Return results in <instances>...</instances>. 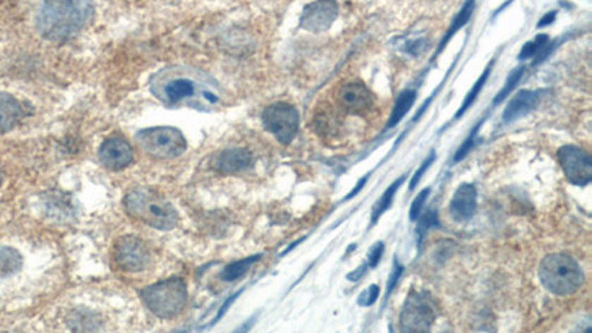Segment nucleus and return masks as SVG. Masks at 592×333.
Here are the masks:
<instances>
[{
    "instance_id": "nucleus-1",
    "label": "nucleus",
    "mask_w": 592,
    "mask_h": 333,
    "mask_svg": "<svg viewBox=\"0 0 592 333\" xmlns=\"http://www.w3.org/2000/svg\"><path fill=\"white\" fill-rule=\"evenodd\" d=\"M150 90L171 109L188 107L199 111L218 110L224 92L209 74L188 66H171L159 70L150 79Z\"/></svg>"
},
{
    "instance_id": "nucleus-2",
    "label": "nucleus",
    "mask_w": 592,
    "mask_h": 333,
    "mask_svg": "<svg viewBox=\"0 0 592 333\" xmlns=\"http://www.w3.org/2000/svg\"><path fill=\"white\" fill-rule=\"evenodd\" d=\"M90 15V0H44L37 24L47 39L66 40L80 32Z\"/></svg>"
},
{
    "instance_id": "nucleus-3",
    "label": "nucleus",
    "mask_w": 592,
    "mask_h": 333,
    "mask_svg": "<svg viewBox=\"0 0 592 333\" xmlns=\"http://www.w3.org/2000/svg\"><path fill=\"white\" fill-rule=\"evenodd\" d=\"M125 207L131 217L157 230H172L179 219L176 209L148 188L131 190L125 198Z\"/></svg>"
},
{
    "instance_id": "nucleus-4",
    "label": "nucleus",
    "mask_w": 592,
    "mask_h": 333,
    "mask_svg": "<svg viewBox=\"0 0 592 333\" xmlns=\"http://www.w3.org/2000/svg\"><path fill=\"white\" fill-rule=\"evenodd\" d=\"M539 279L545 289L557 296H569L578 292L585 280L578 261L564 253L545 256L539 265Z\"/></svg>"
},
{
    "instance_id": "nucleus-5",
    "label": "nucleus",
    "mask_w": 592,
    "mask_h": 333,
    "mask_svg": "<svg viewBox=\"0 0 592 333\" xmlns=\"http://www.w3.org/2000/svg\"><path fill=\"white\" fill-rule=\"evenodd\" d=\"M147 308L162 319H172L182 313L187 304V286L181 279H169L141 292Z\"/></svg>"
},
{
    "instance_id": "nucleus-6",
    "label": "nucleus",
    "mask_w": 592,
    "mask_h": 333,
    "mask_svg": "<svg viewBox=\"0 0 592 333\" xmlns=\"http://www.w3.org/2000/svg\"><path fill=\"white\" fill-rule=\"evenodd\" d=\"M136 141L148 155L159 159H172L187 150L186 136L169 126L143 129L136 133Z\"/></svg>"
},
{
    "instance_id": "nucleus-7",
    "label": "nucleus",
    "mask_w": 592,
    "mask_h": 333,
    "mask_svg": "<svg viewBox=\"0 0 592 333\" xmlns=\"http://www.w3.org/2000/svg\"><path fill=\"white\" fill-rule=\"evenodd\" d=\"M438 308L433 296L427 292L413 291L409 293L401 314L400 329L403 332H428L434 325Z\"/></svg>"
},
{
    "instance_id": "nucleus-8",
    "label": "nucleus",
    "mask_w": 592,
    "mask_h": 333,
    "mask_svg": "<svg viewBox=\"0 0 592 333\" xmlns=\"http://www.w3.org/2000/svg\"><path fill=\"white\" fill-rule=\"evenodd\" d=\"M262 123L282 144H289L298 133L299 114L295 107L286 102H277L262 113Z\"/></svg>"
},
{
    "instance_id": "nucleus-9",
    "label": "nucleus",
    "mask_w": 592,
    "mask_h": 333,
    "mask_svg": "<svg viewBox=\"0 0 592 333\" xmlns=\"http://www.w3.org/2000/svg\"><path fill=\"white\" fill-rule=\"evenodd\" d=\"M558 162L566 178L574 186L585 187L592 179V160L585 150L564 145L558 150Z\"/></svg>"
},
{
    "instance_id": "nucleus-10",
    "label": "nucleus",
    "mask_w": 592,
    "mask_h": 333,
    "mask_svg": "<svg viewBox=\"0 0 592 333\" xmlns=\"http://www.w3.org/2000/svg\"><path fill=\"white\" fill-rule=\"evenodd\" d=\"M114 260L125 271H143L150 264V250L143 240L133 236L120 237L114 245Z\"/></svg>"
},
{
    "instance_id": "nucleus-11",
    "label": "nucleus",
    "mask_w": 592,
    "mask_h": 333,
    "mask_svg": "<svg viewBox=\"0 0 592 333\" xmlns=\"http://www.w3.org/2000/svg\"><path fill=\"white\" fill-rule=\"evenodd\" d=\"M338 4L335 0H315L306 6L301 17V27L311 33H323L338 18Z\"/></svg>"
},
{
    "instance_id": "nucleus-12",
    "label": "nucleus",
    "mask_w": 592,
    "mask_h": 333,
    "mask_svg": "<svg viewBox=\"0 0 592 333\" xmlns=\"http://www.w3.org/2000/svg\"><path fill=\"white\" fill-rule=\"evenodd\" d=\"M338 104L345 113L364 114L373 107V97L368 86L360 80L344 83L338 94Z\"/></svg>"
},
{
    "instance_id": "nucleus-13",
    "label": "nucleus",
    "mask_w": 592,
    "mask_h": 333,
    "mask_svg": "<svg viewBox=\"0 0 592 333\" xmlns=\"http://www.w3.org/2000/svg\"><path fill=\"white\" fill-rule=\"evenodd\" d=\"M99 159L105 168L120 171L131 164L133 150L129 143L121 138H110L99 148Z\"/></svg>"
},
{
    "instance_id": "nucleus-14",
    "label": "nucleus",
    "mask_w": 592,
    "mask_h": 333,
    "mask_svg": "<svg viewBox=\"0 0 592 333\" xmlns=\"http://www.w3.org/2000/svg\"><path fill=\"white\" fill-rule=\"evenodd\" d=\"M477 209V190L473 184H462L450 202L452 217L462 222L471 219Z\"/></svg>"
},
{
    "instance_id": "nucleus-15",
    "label": "nucleus",
    "mask_w": 592,
    "mask_h": 333,
    "mask_svg": "<svg viewBox=\"0 0 592 333\" xmlns=\"http://www.w3.org/2000/svg\"><path fill=\"white\" fill-rule=\"evenodd\" d=\"M252 163H253V157L248 150L233 148V150L222 151V153L215 156L214 162H212V166H214V169L222 174H234L243 169H248Z\"/></svg>"
},
{
    "instance_id": "nucleus-16",
    "label": "nucleus",
    "mask_w": 592,
    "mask_h": 333,
    "mask_svg": "<svg viewBox=\"0 0 592 333\" xmlns=\"http://www.w3.org/2000/svg\"><path fill=\"white\" fill-rule=\"evenodd\" d=\"M538 104H539L538 92H532V90H521V92H519L509 101L508 107L504 111V120L505 122H514V120H517L532 111Z\"/></svg>"
},
{
    "instance_id": "nucleus-17",
    "label": "nucleus",
    "mask_w": 592,
    "mask_h": 333,
    "mask_svg": "<svg viewBox=\"0 0 592 333\" xmlns=\"http://www.w3.org/2000/svg\"><path fill=\"white\" fill-rule=\"evenodd\" d=\"M23 116V105L17 98L8 94H0V133L17 126Z\"/></svg>"
},
{
    "instance_id": "nucleus-18",
    "label": "nucleus",
    "mask_w": 592,
    "mask_h": 333,
    "mask_svg": "<svg viewBox=\"0 0 592 333\" xmlns=\"http://www.w3.org/2000/svg\"><path fill=\"white\" fill-rule=\"evenodd\" d=\"M415 99H416V92H415V90H406V92H403L399 97L396 105H394V110H392V114L389 117V122H388L387 128H394V126H396L400 122V120L407 114V111L411 110V107L413 105Z\"/></svg>"
},
{
    "instance_id": "nucleus-19",
    "label": "nucleus",
    "mask_w": 592,
    "mask_h": 333,
    "mask_svg": "<svg viewBox=\"0 0 592 333\" xmlns=\"http://www.w3.org/2000/svg\"><path fill=\"white\" fill-rule=\"evenodd\" d=\"M474 8H476V0H468V2L464 5V8L461 9V12L457 15V18L453 20L450 28L447 30V33H446L442 44H440V51L445 48V44L453 37V35L457 33L459 28H462L469 21V18H471V15L474 12Z\"/></svg>"
},
{
    "instance_id": "nucleus-20",
    "label": "nucleus",
    "mask_w": 592,
    "mask_h": 333,
    "mask_svg": "<svg viewBox=\"0 0 592 333\" xmlns=\"http://www.w3.org/2000/svg\"><path fill=\"white\" fill-rule=\"evenodd\" d=\"M403 181H404V176H400V178L396 181V183H392V184L387 188V191L382 194V198L377 200V203L375 205L373 212H372V224H376V221H377L379 218H381V215L384 214V212L389 209V206H391V203H392V200H394V195H396V193H397L399 187L403 184Z\"/></svg>"
},
{
    "instance_id": "nucleus-21",
    "label": "nucleus",
    "mask_w": 592,
    "mask_h": 333,
    "mask_svg": "<svg viewBox=\"0 0 592 333\" xmlns=\"http://www.w3.org/2000/svg\"><path fill=\"white\" fill-rule=\"evenodd\" d=\"M260 258H261V255H255V256H250V258L240 260L234 264H230L229 267L224 270L221 279L225 280V281H234V280L243 277L248 272V270Z\"/></svg>"
},
{
    "instance_id": "nucleus-22",
    "label": "nucleus",
    "mask_w": 592,
    "mask_h": 333,
    "mask_svg": "<svg viewBox=\"0 0 592 333\" xmlns=\"http://www.w3.org/2000/svg\"><path fill=\"white\" fill-rule=\"evenodd\" d=\"M21 267V256L11 248L0 249V276L12 274Z\"/></svg>"
},
{
    "instance_id": "nucleus-23",
    "label": "nucleus",
    "mask_w": 592,
    "mask_h": 333,
    "mask_svg": "<svg viewBox=\"0 0 592 333\" xmlns=\"http://www.w3.org/2000/svg\"><path fill=\"white\" fill-rule=\"evenodd\" d=\"M490 70H492V64L485 68V71L480 75V79L474 83V86H473V89L469 90V94H468V97L465 98V101H464V104H462V107L459 109V111L457 113V119L458 117H461L469 107H471V105L474 104V101L477 99V97H478V94L481 92V89H483V86H484V83L488 82V79H489V75H490Z\"/></svg>"
},
{
    "instance_id": "nucleus-24",
    "label": "nucleus",
    "mask_w": 592,
    "mask_h": 333,
    "mask_svg": "<svg viewBox=\"0 0 592 333\" xmlns=\"http://www.w3.org/2000/svg\"><path fill=\"white\" fill-rule=\"evenodd\" d=\"M523 74H524V67H521V68H517V70H514V73H511V75L508 78V80H507V83H505V86H504V89L500 90V92L497 94V97L493 99V104H500L502 102L511 92H512V89L519 85V82L521 80V78H523Z\"/></svg>"
},
{
    "instance_id": "nucleus-25",
    "label": "nucleus",
    "mask_w": 592,
    "mask_h": 333,
    "mask_svg": "<svg viewBox=\"0 0 592 333\" xmlns=\"http://www.w3.org/2000/svg\"><path fill=\"white\" fill-rule=\"evenodd\" d=\"M546 44H548V36L546 35H539L533 42H527L524 47L521 48V52L519 55L520 59H527V58H532L535 54H538L542 48H545Z\"/></svg>"
},
{
    "instance_id": "nucleus-26",
    "label": "nucleus",
    "mask_w": 592,
    "mask_h": 333,
    "mask_svg": "<svg viewBox=\"0 0 592 333\" xmlns=\"http://www.w3.org/2000/svg\"><path fill=\"white\" fill-rule=\"evenodd\" d=\"M437 226H440V221H438V217H437V212L435 210H428L427 214H425L419 219L418 226H416V233L419 236V240L423 238V236L427 234V231L430 229H437Z\"/></svg>"
},
{
    "instance_id": "nucleus-27",
    "label": "nucleus",
    "mask_w": 592,
    "mask_h": 333,
    "mask_svg": "<svg viewBox=\"0 0 592 333\" xmlns=\"http://www.w3.org/2000/svg\"><path fill=\"white\" fill-rule=\"evenodd\" d=\"M430 193H431V188H425V190H422V191L416 195V199L413 200V203H412V206H411V210H409V218H411L412 221H415V219H418V218H419L421 212H422V209H423V205H425V202H427Z\"/></svg>"
},
{
    "instance_id": "nucleus-28",
    "label": "nucleus",
    "mask_w": 592,
    "mask_h": 333,
    "mask_svg": "<svg viewBox=\"0 0 592 333\" xmlns=\"http://www.w3.org/2000/svg\"><path fill=\"white\" fill-rule=\"evenodd\" d=\"M403 271H404V267H403V265H400L397 260H394V268H392V271H391L389 279H388V284H387V296H385L387 299L389 298L391 292L394 291V287H396L397 281L400 280V277H401V274H403Z\"/></svg>"
},
{
    "instance_id": "nucleus-29",
    "label": "nucleus",
    "mask_w": 592,
    "mask_h": 333,
    "mask_svg": "<svg viewBox=\"0 0 592 333\" xmlns=\"http://www.w3.org/2000/svg\"><path fill=\"white\" fill-rule=\"evenodd\" d=\"M379 296V287L376 284H372L368 291H364L360 298H358V304L363 307H370L373 305L376 299Z\"/></svg>"
},
{
    "instance_id": "nucleus-30",
    "label": "nucleus",
    "mask_w": 592,
    "mask_h": 333,
    "mask_svg": "<svg viewBox=\"0 0 592 333\" xmlns=\"http://www.w3.org/2000/svg\"><path fill=\"white\" fill-rule=\"evenodd\" d=\"M434 159H435V155H434V151L433 153L428 156V159L425 160L422 164H421V168L418 169V172L413 175V178H412V181H411V184H409V190L411 191H413V188L418 186V183H419V179L422 178V175L425 174V171H427L430 166H431V163L434 162Z\"/></svg>"
},
{
    "instance_id": "nucleus-31",
    "label": "nucleus",
    "mask_w": 592,
    "mask_h": 333,
    "mask_svg": "<svg viewBox=\"0 0 592 333\" xmlns=\"http://www.w3.org/2000/svg\"><path fill=\"white\" fill-rule=\"evenodd\" d=\"M382 253H384V243L382 241H377V243L370 249V253L368 256V265L370 268H375L379 264V261H381Z\"/></svg>"
},
{
    "instance_id": "nucleus-32",
    "label": "nucleus",
    "mask_w": 592,
    "mask_h": 333,
    "mask_svg": "<svg viewBox=\"0 0 592 333\" xmlns=\"http://www.w3.org/2000/svg\"><path fill=\"white\" fill-rule=\"evenodd\" d=\"M473 145H474V133L469 136V138L462 144V147L458 150V153H457V156H454V160L457 162H459V160H462L465 156H466V153L469 150L473 148Z\"/></svg>"
},
{
    "instance_id": "nucleus-33",
    "label": "nucleus",
    "mask_w": 592,
    "mask_h": 333,
    "mask_svg": "<svg viewBox=\"0 0 592 333\" xmlns=\"http://www.w3.org/2000/svg\"><path fill=\"white\" fill-rule=\"evenodd\" d=\"M368 268H369V265H368V264H366V265H361L358 270L353 271L351 274H348V280H351V281H357V280H360V277H363V276H364V271H368Z\"/></svg>"
},
{
    "instance_id": "nucleus-34",
    "label": "nucleus",
    "mask_w": 592,
    "mask_h": 333,
    "mask_svg": "<svg viewBox=\"0 0 592 333\" xmlns=\"http://www.w3.org/2000/svg\"><path fill=\"white\" fill-rule=\"evenodd\" d=\"M555 17H557V12H555V11L548 12V13L545 15V17H542V20L539 21L538 27L540 28V27H545V25H550V24H552V23H554V20H555Z\"/></svg>"
},
{
    "instance_id": "nucleus-35",
    "label": "nucleus",
    "mask_w": 592,
    "mask_h": 333,
    "mask_svg": "<svg viewBox=\"0 0 592 333\" xmlns=\"http://www.w3.org/2000/svg\"><path fill=\"white\" fill-rule=\"evenodd\" d=\"M366 183H368V176H364V178H361V181H360V183L357 184V187H354V190H353V191H351L350 194H348V195H346V198H345V200H350V199H353L356 194H358V193H360V190H361V188L364 187V184H366Z\"/></svg>"
},
{
    "instance_id": "nucleus-36",
    "label": "nucleus",
    "mask_w": 592,
    "mask_h": 333,
    "mask_svg": "<svg viewBox=\"0 0 592 333\" xmlns=\"http://www.w3.org/2000/svg\"><path fill=\"white\" fill-rule=\"evenodd\" d=\"M4 181V171H2V166H0V184H2Z\"/></svg>"
}]
</instances>
